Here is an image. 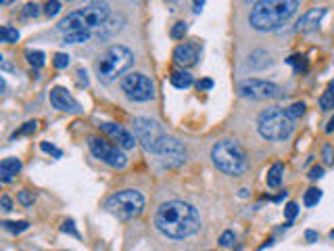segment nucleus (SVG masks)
Returning <instances> with one entry per match:
<instances>
[{"label": "nucleus", "instance_id": "obj_1", "mask_svg": "<svg viewBox=\"0 0 334 251\" xmlns=\"http://www.w3.org/2000/svg\"><path fill=\"white\" fill-rule=\"evenodd\" d=\"M154 226L161 234L170 238H186L200 228V216L190 203L170 201L159 205L154 213Z\"/></svg>", "mask_w": 334, "mask_h": 251}, {"label": "nucleus", "instance_id": "obj_2", "mask_svg": "<svg viewBox=\"0 0 334 251\" xmlns=\"http://www.w3.org/2000/svg\"><path fill=\"white\" fill-rule=\"evenodd\" d=\"M296 9L299 0H259L250 9L248 23L257 32H274L288 21Z\"/></svg>", "mask_w": 334, "mask_h": 251}, {"label": "nucleus", "instance_id": "obj_3", "mask_svg": "<svg viewBox=\"0 0 334 251\" xmlns=\"http://www.w3.org/2000/svg\"><path fill=\"white\" fill-rule=\"evenodd\" d=\"M111 15V9L106 3H92L88 7H82L74 13H67L58 21V30L61 32H90L102 28L106 19Z\"/></svg>", "mask_w": 334, "mask_h": 251}, {"label": "nucleus", "instance_id": "obj_4", "mask_svg": "<svg viewBox=\"0 0 334 251\" xmlns=\"http://www.w3.org/2000/svg\"><path fill=\"white\" fill-rule=\"evenodd\" d=\"M257 130L266 140L280 142L286 140L292 130H294V119L288 115L286 109H278V107H270V109L261 111L257 117Z\"/></svg>", "mask_w": 334, "mask_h": 251}, {"label": "nucleus", "instance_id": "obj_5", "mask_svg": "<svg viewBox=\"0 0 334 251\" xmlns=\"http://www.w3.org/2000/svg\"><path fill=\"white\" fill-rule=\"evenodd\" d=\"M211 159L218 170L230 176H240L246 170V153L236 140H220L211 149Z\"/></svg>", "mask_w": 334, "mask_h": 251}, {"label": "nucleus", "instance_id": "obj_6", "mask_svg": "<svg viewBox=\"0 0 334 251\" xmlns=\"http://www.w3.org/2000/svg\"><path fill=\"white\" fill-rule=\"evenodd\" d=\"M134 63V53L128 46L115 44L111 49H106L102 57L96 63V74L102 82H113L117 76H122L124 71H128Z\"/></svg>", "mask_w": 334, "mask_h": 251}, {"label": "nucleus", "instance_id": "obj_7", "mask_svg": "<svg viewBox=\"0 0 334 251\" xmlns=\"http://www.w3.org/2000/svg\"><path fill=\"white\" fill-rule=\"evenodd\" d=\"M104 207L119 220H134L144 211V197L140 190H119L104 201Z\"/></svg>", "mask_w": 334, "mask_h": 251}, {"label": "nucleus", "instance_id": "obj_8", "mask_svg": "<svg viewBox=\"0 0 334 251\" xmlns=\"http://www.w3.org/2000/svg\"><path fill=\"white\" fill-rule=\"evenodd\" d=\"M134 134H136L138 142H142L144 149L154 153V155H159L163 142L167 138V134L163 132V128L159 126V122L148 119V117H136L134 119Z\"/></svg>", "mask_w": 334, "mask_h": 251}, {"label": "nucleus", "instance_id": "obj_9", "mask_svg": "<svg viewBox=\"0 0 334 251\" xmlns=\"http://www.w3.org/2000/svg\"><path fill=\"white\" fill-rule=\"evenodd\" d=\"M122 92L130 101L146 103L154 97V84L144 74H128L122 78Z\"/></svg>", "mask_w": 334, "mask_h": 251}, {"label": "nucleus", "instance_id": "obj_10", "mask_svg": "<svg viewBox=\"0 0 334 251\" xmlns=\"http://www.w3.org/2000/svg\"><path fill=\"white\" fill-rule=\"evenodd\" d=\"M88 147H90L94 157L100 159L106 165L117 167V170H124V167L128 165V157L122 153L124 149H119L117 145H111V142H106L102 138H90L88 140Z\"/></svg>", "mask_w": 334, "mask_h": 251}, {"label": "nucleus", "instance_id": "obj_11", "mask_svg": "<svg viewBox=\"0 0 334 251\" xmlns=\"http://www.w3.org/2000/svg\"><path fill=\"white\" fill-rule=\"evenodd\" d=\"M238 92L244 99H276L280 97V86L274 82H266V80H244L240 86H238Z\"/></svg>", "mask_w": 334, "mask_h": 251}, {"label": "nucleus", "instance_id": "obj_12", "mask_svg": "<svg viewBox=\"0 0 334 251\" xmlns=\"http://www.w3.org/2000/svg\"><path fill=\"white\" fill-rule=\"evenodd\" d=\"M102 132L109 136L113 142H117V147L119 149H124V151H130V149H134V145H136V136L134 134H130L126 128H122V126H117V124H109V122H104V124H100L98 126Z\"/></svg>", "mask_w": 334, "mask_h": 251}, {"label": "nucleus", "instance_id": "obj_13", "mask_svg": "<svg viewBox=\"0 0 334 251\" xmlns=\"http://www.w3.org/2000/svg\"><path fill=\"white\" fill-rule=\"evenodd\" d=\"M159 157L163 159L165 165H182L186 161V149L176 138L167 136L161 151H159Z\"/></svg>", "mask_w": 334, "mask_h": 251}, {"label": "nucleus", "instance_id": "obj_14", "mask_svg": "<svg viewBox=\"0 0 334 251\" xmlns=\"http://www.w3.org/2000/svg\"><path fill=\"white\" fill-rule=\"evenodd\" d=\"M50 103L58 111H69V113H78L80 111V103L61 86H56V88L50 90Z\"/></svg>", "mask_w": 334, "mask_h": 251}, {"label": "nucleus", "instance_id": "obj_15", "mask_svg": "<svg viewBox=\"0 0 334 251\" xmlns=\"http://www.w3.org/2000/svg\"><path fill=\"white\" fill-rule=\"evenodd\" d=\"M324 15H326V9H312V11H307V13L299 21H296L294 30L296 32H303V34L314 32V30H318L320 21H322V17H324Z\"/></svg>", "mask_w": 334, "mask_h": 251}, {"label": "nucleus", "instance_id": "obj_16", "mask_svg": "<svg viewBox=\"0 0 334 251\" xmlns=\"http://www.w3.org/2000/svg\"><path fill=\"white\" fill-rule=\"evenodd\" d=\"M196 59H198V51L194 49L192 44H180V46H176V51H174V61H176L178 65L190 67V65L196 63Z\"/></svg>", "mask_w": 334, "mask_h": 251}, {"label": "nucleus", "instance_id": "obj_17", "mask_svg": "<svg viewBox=\"0 0 334 251\" xmlns=\"http://www.w3.org/2000/svg\"><path fill=\"white\" fill-rule=\"evenodd\" d=\"M21 172V161L17 157H6L0 163V180L2 182H10L13 176H17Z\"/></svg>", "mask_w": 334, "mask_h": 251}, {"label": "nucleus", "instance_id": "obj_18", "mask_svg": "<svg viewBox=\"0 0 334 251\" xmlns=\"http://www.w3.org/2000/svg\"><path fill=\"white\" fill-rule=\"evenodd\" d=\"M246 65L250 69H266V67L272 65V55L268 51H253V53L248 55Z\"/></svg>", "mask_w": 334, "mask_h": 251}, {"label": "nucleus", "instance_id": "obj_19", "mask_svg": "<svg viewBox=\"0 0 334 251\" xmlns=\"http://www.w3.org/2000/svg\"><path fill=\"white\" fill-rule=\"evenodd\" d=\"M170 82H172V86L178 88V90H186V88H190L194 84L192 76H190L188 71H174V74L170 76Z\"/></svg>", "mask_w": 334, "mask_h": 251}, {"label": "nucleus", "instance_id": "obj_20", "mask_svg": "<svg viewBox=\"0 0 334 251\" xmlns=\"http://www.w3.org/2000/svg\"><path fill=\"white\" fill-rule=\"evenodd\" d=\"M282 176H284V167H282V163H274V165L270 167V170H268V186H272V188L280 186Z\"/></svg>", "mask_w": 334, "mask_h": 251}, {"label": "nucleus", "instance_id": "obj_21", "mask_svg": "<svg viewBox=\"0 0 334 251\" xmlns=\"http://www.w3.org/2000/svg\"><path fill=\"white\" fill-rule=\"evenodd\" d=\"M88 40H90V32H69L63 42L65 44H82Z\"/></svg>", "mask_w": 334, "mask_h": 251}, {"label": "nucleus", "instance_id": "obj_22", "mask_svg": "<svg viewBox=\"0 0 334 251\" xmlns=\"http://www.w3.org/2000/svg\"><path fill=\"white\" fill-rule=\"evenodd\" d=\"M2 228L13 232V234H19V232H26L30 228V222L26 220H19V222H2Z\"/></svg>", "mask_w": 334, "mask_h": 251}, {"label": "nucleus", "instance_id": "obj_23", "mask_svg": "<svg viewBox=\"0 0 334 251\" xmlns=\"http://www.w3.org/2000/svg\"><path fill=\"white\" fill-rule=\"evenodd\" d=\"M0 40L6 42V44H13L19 40V32L15 28H10V26H2V30H0Z\"/></svg>", "mask_w": 334, "mask_h": 251}, {"label": "nucleus", "instance_id": "obj_24", "mask_svg": "<svg viewBox=\"0 0 334 251\" xmlns=\"http://www.w3.org/2000/svg\"><path fill=\"white\" fill-rule=\"evenodd\" d=\"M320 109H322V111L334 109V90H332V88H328V90L320 97Z\"/></svg>", "mask_w": 334, "mask_h": 251}, {"label": "nucleus", "instance_id": "obj_25", "mask_svg": "<svg viewBox=\"0 0 334 251\" xmlns=\"http://www.w3.org/2000/svg\"><path fill=\"white\" fill-rule=\"evenodd\" d=\"M320 199H322V190L320 188H309L305 193V197H303V203L307 207H314V205L320 203Z\"/></svg>", "mask_w": 334, "mask_h": 251}, {"label": "nucleus", "instance_id": "obj_26", "mask_svg": "<svg viewBox=\"0 0 334 251\" xmlns=\"http://www.w3.org/2000/svg\"><path fill=\"white\" fill-rule=\"evenodd\" d=\"M286 63H288V65H292L296 74H299V71H307V59H305V57L292 55V57H288V59H286Z\"/></svg>", "mask_w": 334, "mask_h": 251}, {"label": "nucleus", "instance_id": "obj_27", "mask_svg": "<svg viewBox=\"0 0 334 251\" xmlns=\"http://www.w3.org/2000/svg\"><path fill=\"white\" fill-rule=\"evenodd\" d=\"M26 57H28L30 65H32V67H36V69L44 65V53H42V51H28V55H26Z\"/></svg>", "mask_w": 334, "mask_h": 251}, {"label": "nucleus", "instance_id": "obj_28", "mask_svg": "<svg viewBox=\"0 0 334 251\" xmlns=\"http://www.w3.org/2000/svg\"><path fill=\"white\" fill-rule=\"evenodd\" d=\"M186 32H188V26L184 21H178L176 26H174V30H172V38L174 40H180V38H184L186 36Z\"/></svg>", "mask_w": 334, "mask_h": 251}, {"label": "nucleus", "instance_id": "obj_29", "mask_svg": "<svg viewBox=\"0 0 334 251\" xmlns=\"http://www.w3.org/2000/svg\"><path fill=\"white\" fill-rule=\"evenodd\" d=\"M58 11H61V3H58V0H48L46 7H44V13L48 15V17H54Z\"/></svg>", "mask_w": 334, "mask_h": 251}, {"label": "nucleus", "instance_id": "obj_30", "mask_svg": "<svg viewBox=\"0 0 334 251\" xmlns=\"http://www.w3.org/2000/svg\"><path fill=\"white\" fill-rule=\"evenodd\" d=\"M296 213H299V205L296 203H286V207H284V216H286V220H294L296 218Z\"/></svg>", "mask_w": 334, "mask_h": 251}, {"label": "nucleus", "instance_id": "obj_31", "mask_svg": "<svg viewBox=\"0 0 334 251\" xmlns=\"http://www.w3.org/2000/svg\"><path fill=\"white\" fill-rule=\"evenodd\" d=\"M52 63H54L56 69H65V67L69 65V55H65V53H56Z\"/></svg>", "mask_w": 334, "mask_h": 251}, {"label": "nucleus", "instance_id": "obj_32", "mask_svg": "<svg viewBox=\"0 0 334 251\" xmlns=\"http://www.w3.org/2000/svg\"><path fill=\"white\" fill-rule=\"evenodd\" d=\"M40 149H42L44 153H50L52 157H56V159H58V157H61V155H63V153H61V149H56L54 145H50V142H46V140H44L42 145H40Z\"/></svg>", "mask_w": 334, "mask_h": 251}, {"label": "nucleus", "instance_id": "obj_33", "mask_svg": "<svg viewBox=\"0 0 334 251\" xmlns=\"http://www.w3.org/2000/svg\"><path fill=\"white\" fill-rule=\"evenodd\" d=\"M220 245L226 247V249H230V247L234 245V232H232V230H226V232L222 234V238H220Z\"/></svg>", "mask_w": 334, "mask_h": 251}, {"label": "nucleus", "instance_id": "obj_34", "mask_svg": "<svg viewBox=\"0 0 334 251\" xmlns=\"http://www.w3.org/2000/svg\"><path fill=\"white\" fill-rule=\"evenodd\" d=\"M286 111H288V115H290L292 119H296V117H301V115L305 113V105H303V103H294L290 109H286Z\"/></svg>", "mask_w": 334, "mask_h": 251}, {"label": "nucleus", "instance_id": "obj_35", "mask_svg": "<svg viewBox=\"0 0 334 251\" xmlns=\"http://www.w3.org/2000/svg\"><path fill=\"white\" fill-rule=\"evenodd\" d=\"M61 230H63V232H69V234H74L76 238H80V232H78V228H76V222H74V220H65L63 226H61Z\"/></svg>", "mask_w": 334, "mask_h": 251}, {"label": "nucleus", "instance_id": "obj_36", "mask_svg": "<svg viewBox=\"0 0 334 251\" xmlns=\"http://www.w3.org/2000/svg\"><path fill=\"white\" fill-rule=\"evenodd\" d=\"M23 15H26V17H38V15H40V7L34 5V3H30V5H26V11H23Z\"/></svg>", "mask_w": 334, "mask_h": 251}, {"label": "nucleus", "instance_id": "obj_37", "mask_svg": "<svg viewBox=\"0 0 334 251\" xmlns=\"http://www.w3.org/2000/svg\"><path fill=\"white\" fill-rule=\"evenodd\" d=\"M34 193H30V190H21L19 193V203H23V205H32L34 203Z\"/></svg>", "mask_w": 334, "mask_h": 251}, {"label": "nucleus", "instance_id": "obj_38", "mask_svg": "<svg viewBox=\"0 0 334 251\" xmlns=\"http://www.w3.org/2000/svg\"><path fill=\"white\" fill-rule=\"evenodd\" d=\"M36 126H38L36 122H28L26 126H23V128L19 130V132H15V134H13V138H17V136H21V134H30V132H36Z\"/></svg>", "mask_w": 334, "mask_h": 251}, {"label": "nucleus", "instance_id": "obj_39", "mask_svg": "<svg viewBox=\"0 0 334 251\" xmlns=\"http://www.w3.org/2000/svg\"><path fill=\"white\" fill-rule=\"evenodd\" d=\"M322 155H324V161H326L328 165L334 161V151H332V147H330V145H326V147H324V151H322Z\"/></svg>", "mask_w": 334, "mask_h": 251}, {"label": "nucleus", "instance_id": "obj_40", "mask_svg": "<svg viewBox=\"0 0 334 251\" xmlns=\"http://www.w3.org/2000/svg\"><path fill=\"white\" fill-rule=\"evenodd\" d=\"M322 176H324V167H320V165L312 167V172H309V178H312V180H320Z\"/></svg>", "mask_w": 334, "mask_h": 251}, {"label": "nucleus", "instance_id": "obj_41", "mask_svg": "<svg viewBox=\"0 0 334 251\" xmlns=\"http://www.w3.org/2000/svg\"><path fill=\"white\" fill-rule=\"evenodd\" d=\"M196 88H198V90H211V88H213V80L205 78V80H200V82H196Z\"/></svg>", "mask_w": 334, "mask_h": 251}, {"label": "nucleus", "instance_id": "obj_42", "mask_svg": "<svg viewBox=\"0 0 334 251\" xmlns=\"http://www.w3.org/2000/svg\"><path fill=\"white\" fill-rule=\"evenodd\" d=\"M80 76V86H88V78H86V69H78Z\"/></svg>", "mask_w": 334, "mask_h": 251}, {"label": "nucleus", "instance_id": "obj_43", "mask_svg": "<svg viewBox=\"0 0 334 251\" xmlns=\"http://www.w3.org/2000/svg\"><path fill=\"white\" fill-rule=\"evenodd\" d=\"M305 238H307V243H316V241H318V232H316V230H307V232H305Z\"/></svg>", "mask_w": 334, "mask_h": 251}, {"label": "nucleus", "instance_id": "obj_44", "mask_svg": "<svg viewBox=\"0 0 334 251\" xmlns=\"http://www.w3.org/2000/svg\"><path fill=\"white\" fill-rule=\"evenodd\" d=\"M332 132H334V117H330L326 124V134H332Z\"/></svg>", "mask_w": 334, "mask_h": 251}, {"label": "nucleus", "instance_id": "obj_45", "mask_svg": "<svg viewBox=\"0 0 334 251\" xmlns=\"http://www.w3.org/2000/svg\"><path fill=\"white\" fill-rule=\"evenodd\" d=\"M2 211H10V199L2 197Z\"/></svg>", "mask_w": 334, "mask_h": 251}, {"label": "nucleus", "instance_id": "obj_46", "mask_svg": "<svg viewBox=\"0 0 334 251\" xmlns=\"http://www.w3.org/2000/svg\"><path fill=\"white\" fill-rule=\"evenodd\" d=\"M202 5H205V0H194V13H198V11L202 9Z\"/></svg>", "mask_w": 334, "mask_h": 251}, {"label": "nucleus", "instance_id": "obj_47", "mask_svg": "<svg viewBox=\"0 0 334 251\" xmlns=\"http://www.w3.org/2000/svg\"><path fill=\"white\" fill-rule=\"evenodd\" d=\"M0 3H2V5L6 7V5H10V3H13V0H0Z\"/></svg>", "mask_w": 334, "mask_h": 251}, {"label": "nucleus", "instance_id": "obj_48", "mask_svg": "<svg viewBox=\"0 0 334 251\" xmlns=\"http://www.w3.org/2000/svg\"><path fill=\"white\" fill-rule=\"evenodd\" d=\"M246 3H259V0H246Z\"/></svg>", "mask_w": 334, "mask_h": 251}, {"label": "nucleus", "instance_id": "obj_49", "mask_svg": "<svg viewBox=\"0 0 334 251\" xmlns=\"http://www.w3.org/2000/svg\"><path fill=\"white\" fill-rule=\"evenodd\" d=\"M330 236H332V238H334V230H332V232H330Z\"/></svg>", "mask_w": 334, "mask_h": 251}]
</instances>
